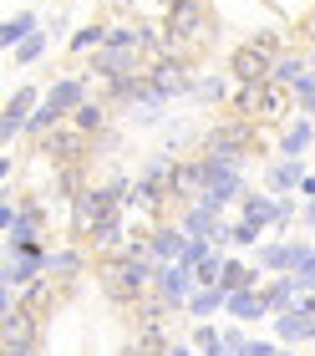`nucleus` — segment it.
Here are the masks:
<instances>
[{"instance_id": "f257e3e1", "label": "nucleus", "mask_w": 315, "mask_h": 356, "mask_svg": "<svg viewBox=\"0 0 315 356\" xmlns=\"http://www.w3.org/2000/svg\"><path fill=\"white\" fill-rule=\"evenodd\" d=\"M158 260L153 254H118V260H102L97 265V275H102L107 296L122 300V305H138L147 290H158Z\"/></svg>"}, {"instance_id": "f03ea898", "label": "nucleus", "mask_w": 315, "mask_h": 356, "mask_svg": "<svg viewBox=\"0 0 315 356\" xmlns=\"http://www.w3.org/2000/svg\"><path fill=\"white\" fill-rule=\"evenodd\" d=\"M122 199H127V188H122V184H107V188H87V193H76V199H72V234H76V239L97 234L107 219H118L122 209H127Z\"/></svg>"}, {"instance_id": "7ed1b4c3", "label": "nucleus", "mask_w": 315, "mask_h": 356, "mask_svg": "<svg viewBox=\"0 0 315 356\" xmlns=\"http://www.w3.org/2000/svg\"><path fill=\"white\" fill-rule=\"evenodd\" d=\"M275 67H280V36L264 31V36L244 41L234 56H229V72L234 82H275Z\"/></svg>"}, {"instance_id": "20e7f679", "label": "nucleus", "mask_w": 315, "mask_h": 356, "mask_svg": "<svg viewBox=\"0 0 315 356\" xmlns=\"http://www.w3.org/2000/svg\"><path fill=\"white\" fill-rule=\"evenodd\" d=\"M168 36L184 46V51H193V46L209 36V10H204V0H168Z\"/></svg>"}, {"instance_id": "39448f33", "label": "nucleus", "mask_w": 315, "mask_h": 356, "mask_svg": "<svg viewBox=\"0 0 315 356\" xmlns=\"http://www.w3.org/2000/svg\"><path fill=\"white\" fill-rule=\"evenodd\" d=\"M92 148V138L87 133H81V127L76 122H61L56 127V133H46L41 138V148H36V158H46V163H81V153H87Z\"/></svg>"}, {"instance_id": "423d86ee", "label": "nucleus", "mask_w": 315, "mask_h": 356, "mask_svg": "<svg viewBox=\"0 0 315 356\" xmlns=\"http://www.w3.org/2000/svg\"><path fill=\"white\" fill-rule=\"evenodd\" d=\"M198 82H188V67L184 61H163V67H153L147 72V107H163L168 97H184V92H193Z\"/></svg>"}, {"instance_id": "0eeeda50", "label": "nucleus", "mask_w": 315, "mask_h": 356, "mask_svg": "<svg viewBox=\"0 0 315 356\" xmlns=\"http://www.w3.org/2000/svg\"><path fill=\"white\" fill-rule=\"evenodd\" d=\"M193 285H198V275L188 265H178V260L158 270V296L168 300V305H188L193 300Z\"/></svg>"}, {"instance_id": "6e6552de", "label": "nucleus", "mask_w": 315, "mask_h": 356, "mask_svg": "<svg viewBox=\"0 0 315 356\" xmlns=\"http://www.w3.org/2000/svg\"><path fill=\"white\" fill-rule=\"evenodd\" d=\"M204 188H209V163H204V153H198V158H184L178 173H173V199L198 204V199H204Z\"/></svg>"}, {"instance_id": "1a4fd4ad", "label": "nucleus", "mask_w": 315, "mask_h": 356, "mask_svg": "<svg viewBox=\"0 0 315 356\" xmlns=\"http://www.w3.org/2000/svg\"><path fill=\"white\" fill-rule=\"evenodd\" d=\"M0 346H36V311L15 305L0 316Z\"/></svg>"}, {"instance_id": "9d476101", "label": "nucleus", "mask_w": 315, "mask_h": 356, "mask_svg": "<svg viewBox=\"0 0 315 356\" xmlns=\"http://www.w3.org/2000/svg\"><path fill=\"white\" fill-rule=\"evenodd\" d=\"M36 107H41V97L31 92V87H21V92H15L10 102H6V112H0V138L10 143L15 133H26V122H31L26 112H36Z\"/></svg>"}, {"instance_id": "9b49d317", "label": "nucleus", "mask_w": 315, "mask_h": 356, "mask_svg": "<svg viewBox=\"0 0 315 356\" xmlns=\"http://www.w3.org/2000/svg\"><path fill=\"white\" fill-rule=\"evenodd\" d=\"M184 234H193V239H209V245H229V229L219 224V214H213V209H188L184 214Z\"/></svg>"}, {"instance_id": "f8f14e48", "label": "nucleus", "mask_w": 315, "mask_h": 356, "mask_svg": "<svg viewBox=\"0 0 315 356\" xmlns=\"http://www.w3.org/2000/svg\"><path fill=\"white\" fill-rule=\"evenodd\" d=\"M184 245H188V234H184V229H173V224H158V229H153V245H147V254H153L158 265H173L178 254H184Z\"/></svg>"}, {"instance_id": "ddd939ff", "label": "nucleus", "mask_w": 315, "mask_h": 356, "mask_svg": "<svg viewBox=\"0 0 315 356\" xmlns=\"http://www.w3.org/2000/svg\"><path fill=\"white\" fill-rule=\"evenodd\" d=\"M41 270H46V254H15V260H6V285H15V290H31Z\"/></svg>"}, {"instance_id": "4468645a", "label": "nucleus", "mask_w": 315, "mask_h": 356, "mask_svg": "<svg viewBox=\"0 0 315 356\" xmlns=\"http://www.w3.org/2000/svg\"><path fill=\"white\" fill-rule=\"evenodd\" d=\"M275 336H280V341H305V336H315V316L295 305V311L275 316Z\"/></svg>"}, {"instance_id": "2eb2a0df", "label": "nucleus", "mask_w": 315, "mask_h": 356, "mask_svg": "<svg viewBox=\"0 0 315 356\" xmlns=\"http://www.w3.org/2000/svg\"><path fill=\"white\" fill-rule=\"evenodd\" d=\"M290 112V87H280V82H264L259 92V107H255V118L259 122H280Z\"/></svg>"}, {"instance_id": "dca6fc26", "label": "nucleus", "mask_w": 315, "mask_h": 356, "mask_svg": "<svg viewBox=\"0 0 315 356\" xmlns=\"http://www.w3.org/2000/svg\"><path fill=\"white\" fill-rule=\"evenodd\" d=\"M229 316H239V321H259V316H270V300H264V290H234L229 296Z\"/></svg>"}, {"instance_id": "f3484780", "label": "nucleus", "mask_w": 315, "mask_h": 356, "mask_svg": "<svg viewBox=\"0 0 315 356\" xmlns=\"http://www.w3.org/2000/svg\"><path fill=\"white\" fill-rule=\"evenodd\" d=\"M51 107H61V112H76L81 102H87V76H61V82L51 87V97H46Z\"/></svg>"}, {"instance_id": "a211bd4d", "label": "nucleus", "mask_w": 315, "mask_h": 356, "mask_svg": "<svg viewBox=\"0 0 315 356\" xmlns=\"http://www.w3.org/2000/svg\"><path fill=\"white\" fill-rule=\"evenodd\" d=\"M107 112H112V102H92V97H87V102L72 112V122H76L87 138H102V133H107Z\"/></svg>"}, {"instance_id": "6ab92c4d", "label": "nucleus", "mask_w": 315, "mask_h": 356, "mask_svg": "<svg viewBox=\"0 0 315 356\" xmlns=\"http://www.w3.org/2000/svg\"><path fill=\"white\" fill-rule=\"evenodd\" d=\"M295 290H300V285H295V275H275V280L264 285V300H270L275 316H285V311H295V305H300V300H295Z\"/></svg>"}, {"instance_id": "aec40b11", "label": "nucleus", "mask_w": 315, "mask_h": 356, "mask_svg": "<svg viewBox=\"0 0 315 356\" xmlns=\"http://www.w3.org/2000/svg\"><path fill=\"white\" fill-rule=\"evenodd\" d=\"M31 36H36V15H31V10L10 15V21L0 26V46H6V51H10V46H21V41H31Z\"/></svg>"}, {"instance_id": "412c9836", "label": "nucleus", "mask_w": 315, "mask_h": 356, "mask_svg": "<svg viewBox=\"0 0 315 356\" xmlns=\"http://www.w3.org/2000/svg\"><path fill=\"white\" fill-rule=\"evenodd\" d=\"M300 184H305V163H300V158H290V163H275V168H270V188H275V193L300 188Z\"/></svg>"}, {"instance_id": "4be33fe9", "label": "nucleus", "mask_w": 315, "mask_h": 356, "mask_svg": "<svg viewBox=\"0 0 315 356\" xmlns=\"http://www.w3.org/2000/svg\"><path fill=\"white\" fill-rule=\"evenodd\" d=\"M219 305H229V290L224 285H209V290H193V300H188V311L204 321V316H213Z\"/></svg>"}, {"instance_id": "5701e85b", "label": "nucleus", "mask_w": 315, "mask_h": 356, "mask_svg": "<svg viewBox=\"0 0 315 356\" xmlns=\"http://www.w3.org/2000/svg\"><path fill=\"white\" fill-rule=\"evenodd\" d=\"M102 46H107V26H81L76 31V36H72V56H87V51H102Z\"/></svg>"}, {"instance_id": "b1692460", "label": "nucleus", "mask_w": 315, "mask_h": 356, "mask_svg": "<svg viewBox=\"0 0 315 356\" xmlns=\"http://www.w3.org/2000/svg\"><path fill=\"white\" fill-rule=\"evenodd\" d=\"M61 122H66V112H61V107H51V102H41V107H36V118L26 122V133H36V138H46V133H56Z\"/></svg>"}, {"instance_id": "393cba45", "label": "nucleus", "mask_w": 315, "mask_h": 356, "mask_svg": "<svg viewBox=\"0 0 315 356\" xmlns=\"http://www.w3.org/2000/svg\"><path fill=\"white\" fill-rule=\"evenodd\" d=\"M305 148H310V122L300 118L295 127H285V138H280V153H285V158H300Z\"/></svg>"}, {"instance_id": "a878e982", "label": "nucleus", "mask_w": 315, "mask_h": 356, "mask_svg": "<svg viewBox=\"0 0 315 356\" xmlns=\"http://www.w3.org/2000/svg\"><path fill=\"white\" fill-rule=\"evenodd\" d=\"M280 214H285V204H275V199H244V219L259 224V229H264L270 219H280Z\"/></svg>"}, {"instance_id": "bb28decb", "label": "nucleus", "mask_w": 315, "mask_h": 356, "mask_svg": "<svg viewBox=\"0 0 315 356\" xmlns=\"http://www.w3.org/2000/svg\"><path fill=\"white\" fill-rule=\"evenodd\" d=\"M255 260H259V270L285 275V270H290V245H259V250H255Z\"/></svg>"}, {"instance_id": "cd10ccee", "label": "nucleus", "mask_w": 315, "mask_h": 356, "mask_svg": "<svg viewBox=\"0 0 315 356\" xmlns=\"http://www.w3.org/2000/svg\"><path fill=\"white\" fill-rule=\"evenodd\" d=\"M224 265H229V260H224V254H219V250H213V254H209V260H204V265H198V270H193V275H198V290H209V285H219V280H224Z\"/></svg>"}, {"instance_id": "c85d7f7f", "label": "nucleus", "mask_w": 315, "mask_h": 356, "mask_svg": "<svg viewBox=\"0 0 315 356\" xmlns=\"http://www.w3.org/2000/svg\"><path fill=\"white\" fill-rule=\"evenodd\" d=\"M76 265H81L76 250H51L46 254V275H76Z\"/></svg>"}, {"instance_id": "c756f323", "label": "nucleus", "mask_w": 315, "mask_h": 356, "mask_svg": "<svg viewBox=\"0 0 315 356\" xmlns=\"http://www.w3.org/2000/svg\"><path fill=\"white\" fill-rule=\"evenodd\" d=\"M305 76V56H280V67H275V82L280 87H295Z\"/></svg>"}, {"instance_id": "7c9ffc66", "label": "nucleus", "mask_w": 315, "mask_h": 356, "mask_svg": "<svg viewBox=\"0 0 315 356\" xmlns=\"http://www.w3.org/2000/svg\"><path fill=\"white\" fill-rule=\"evenodd\" d=\"M209 254H213V245H209V239H193V234H188V245H184V254H178V265L198 270V265L209 260Z\"/></svg>"}, {"instance_id": "2f4dec72", "label": "nucleus", "mask_w": 315, "mask_h": 356, "mask_svg": "<svg viewBox=\"0 0 315 356\" xmlns=\"http://www.w3.org/2000/svg\"><path fill=\"white\" fill-rule=\"evenodd\" d=\"M193 341H198V351H204V356H229L224 336H213V326H198V331H193Z\"/></svg>"}, {"instance_id": "473e14b6", "label": "nucleus", "mask_w": 315, "mask_h": 356, "mask_svg": "<svg viewBox=\"0 0 315 356\" xmlns=\"http://www.w3.org/2000/svg\"><path fill=\"white\" fill-rule=\"evenodd\" d=\"M41 51H46V36L36 31V36H31V41H21V46H15V61H36Z\"/></svg>"}, {"instance_id": "72a5a7b5", "label": "nucleus", "mask_w": 315, "mask_h": 356, "mask_svg": "<svg viewBox=\"0 0 315 356\" xmlns=\"http://www.w3.org/2000/svg\"><path fill=\"white\" fill-rule=\"evenodd\" d=\"M255 239H259V224H250V219L229 229V245H255Z\"/></svg>"}, {"instance_id": "f704fd0d", "label": "nucleus", "mask_w": 315, "mask_h": 356, "mask_svg": "<svg viewBox=\"0 0 315 356\" xmlns=\"http://www.w3.org/2000/svg\"><path fill=\"white\" fill-rule=\"evenodd\" d=\"M244 356H275V346H270V341H250V346H244Z\"/></svg>"}, {"instance_id": "c9c22d12", "label": "nucleus", "mask_w": 315, "mask_h": 356, "mask_svg": "<svg viewBox=\"0 0 315 356\" xmlns=\"http://www.w3.org/2000/svg\"><path fill=\"white\" fill-rule=\"evenodd\" d=\"M0 356H36V346H0Z\"/></svg>"}, {"instance_id": "e433bc0d", "label": "nucleus", "mask_w": 315, "mask_h": 356, "mask_svg": "<svg viewBox=\"0 0 315 356\" xmlns=\"http://www.w3.org/2000/svg\"><path fill=\"white\" fill-rule=\"evenodd\" d=\"M300 193H305V199H315V173H305V184H300Z\"/></svg>"}, {"instance_id": "4c0bfd02", "label": "nucleus", "mask_w": 315, "mask_h": 356, "mask_svg": "<svg viewBox=\"0 0 315 356\" xmlns=\"http://www.w3.org/2000/svg\"><path fill=\"white\" fill-rule=\"evenodd\" d=\"M168 356H193V351H188L184 341H173V346H168Z\"/></svg>"}, {"instance_id": "58836bf2", "label": "nucleus", "mask_w": 315, "mask_h": 356, "mask_svg": "<svg viewBox=\"0 0 315 356\" xmlns=\"http://www.w3.org/2000/svg\"><path fill=\"white\" fill-rule=\"evenodd\" d=\"M305 219H310V224H315V204H310V209H305Z\"/></svg>"}, {"instance_id": "ea45409f", "label": "nucleus", "mask_w": 315, "mask_h": 356, "mask_svg": "<svg viewBox=\"0 0 315 356\" xmlns=\"http://www.w3.org/2000/svg\"><path fill=\"white\" fill-rule=\"evenodd\" d=\"M305 112H310V118H315V102H305Z\"/></svg>"}, {"instance_id": "a19ab883", "label": "nucleus", "mask_w": 315, "mask_h": 356, "mask_svg": "<svg viewBox=\"0 0 315 356\" xmlns=\"http://www.w3.org/2000/svg\"><path fill=\"white\" fill-rule=\"evenodd\" d=\"M275 356H295V351H275Z\"/></svg>"}, {"instance_id": "79ce46f5", "label": "nucleus", "mask_w": 315, "mask_h": 356, "mask_svg": "<svg viewBox=\"0 0 315 356\" xmlns=\"http://www.w3.org/2000/svg\"><path fill=\"white\" fill-rule=\"evenodd\" d=\"M118 6H132V0H118Z\"/></svg>"}]
</instances>
